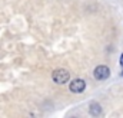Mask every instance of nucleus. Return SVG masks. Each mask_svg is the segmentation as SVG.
<instances>
[{
    "mask_svg": "<svg viewBox=\"0 0 123 118\" xmlns=\"http://www.w3.org/2000/svg\"><path fill=\"white\" fill-rule=\"evenodd\" d=\"M109 75H110V69L107 68V66H105V65H100V66H97L96 69H94V78L96 79H106V78H109Z\"/></svg>",
    "mask_w": 123,
    "mask_h": 118,
    "instance_id": "nucleus-2",
    "label": "nucleus"
},
{
    "mask_svg": "<svg viewBox=\"0 0 123 118\" xmlns=\"http://www.w3.org/2000/svg\"><path fill=\"white\" fill-rule=\"evenodd\" d=\"M100 112H102L100 105H99L97 102H92V104H90V114H92V115H99Z\"/></svg>",
    "mask_w": 123,
    "mask_h": 118,
    "instance_id": "nucleus-4",
    "label": "nucleus"
},
{
    "mask_svg": "<svg viewBox=\"0 0 123 118\" xmlns=\"http://www.w3.org/2000/svg\"><path fill=\"white\" fill-rule=\"evenodd\" d=\"M85 88H86V82H85L83 79H74V81L70 84V87H69V89H70L72 92H74V94L83 92Z\"/></svg>",
    "mask_w": 123,
    "mask_h": 118,
    "instance_id": "nucleus-3",
    "label": "nucleus"
},
{
    "mask_svg": "<svg viewBox=\"0 0 123 118\" xmlns=\"http://www.w3.org/2000/svg\"><path fill=\"white\" fill-rule=\"evenodd\" d=\"M120 65L123 66V53H122V56H120Z\"/></svg>",
    "mask_w": 123,
    "mask_h": 118,
    "instance_id": "nucleus-5",
    "label": "nucleus"
},
{
    "mask_svg": "<svg viewBox=\"0 0 123 118\" xmlns=\"http://www.w3.org/2000/svg\"><path fill=\"white\" fill-rule=\"evenodd\" d=\"M52 78H53V81H55L56 84L63 85V84H66V82L69 81L70 75H69V72H67L66 69H56V71L53 72Z\"/></svg>",
    "mask_w": 123,
    "mask_h": 118,
    "instance_id": "nucleus-1",
    "label": "nucleus"
},
{
    "mask_svg": "<svg viewBox=\"0 0 123 118\" xmlns=\"http://www.w3.org/2000/svg\"><path fill=\"white\" fill-rule=\"evenodd\" d=\"M122 76H123V71H122Z\"/></svg>",
    "mask_w": 123,
    "mask_h": 118,
    "instance_id": "nucleus-6",
    "label": "nucleus"
}]
</instances>
